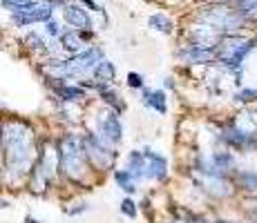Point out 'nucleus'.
Returning <instances> with one entry per match:
<instances>
[{"mask_svg":"<svg viewBox=\"0 0 257 223\" xmlns=\"http://www.w3.org/2000/svg\"><path fill=\"white\" fill-rule=\"evenodd\" d=\"M41 145L36 143L34 127L27 121L12 118L5 123V136H3V150H0V174L7 183H21L27 181L34 163L38 158Z\"/></svg>","mask_w":257,"mask_h":223,"instance_id":"nucleus-1","label":"nucleus"},{"mask_svg":"<svg viewBox=\"0 0 257 223\" xmlns=\"http://www.w3.org/2000/svg\"><path fill=\"white\" fill-rule=\"evenodd\" d=\"M58 152V174L65 178L72 185L83 187L90 174V163H87L85 150L81 143V134L74 132H63L54 138Z\"/></svg>","mask_w":257,"mask_h":223,"instance_id":"nucleus-2","label":"nucleus"},{"mask_svg":"<svg viewBox=\"0 0 257 223\" xmlns=\"http://www.w3.org/2000/svg\"><path fill=\"white\" fill-rule=\"evenodd\" d=\"M195 21L217 29L221 36L244 34L246 29L250 27V25L244 21V16H241L230 3H206L204 7L197 9Z\"/></svg>","mask_w":257,"mask_h":223,"instance_id":"nucleus-3","label":"nucleus"},{"mask_svg":"<svg viewBox=\"0 0 257 223\" xmlns=\"http://www.w3.org/2000/svg\"><path fill=\"white\" fill-rule=\"evenodd\" d=\"M56 174H58V152H56V143L52 141V145L45 143L38 150V158L27 176V190L34 196L47 194L49 185L54 183V176Z\"/></svg>","mask_w":257,"mask_h":223,"instance_id":"nucleus-4","label":"nucleus"},{"mask_svg":"<svg viewBox=\"0 0 257 223\" xmlns=\"http://www.w3.org/2000/svg\"><path fill=\"white\" fill-rule=\"evenodd\" d=\"M81 143H83V150H85L87 163H90L92 170L96 172H107V170H114V163H116V150L112 145H107L101 136H98L94 130H87L81 134Z\"/></svg>","mask_w":257,"mask_h":223,"instance_id":"nucleus-5","label":"nucleus"},{"mask_svg":"<svg viewBox=\"0 0 257 223\" xmlns=\"http://www.w3.org/2000/svg\"><path fill=\"white\" fill-rule=\"evenodd\" d=\"M94 132L116 150L118 145L123 143V121H121V114L110 110V107H103V110L96 112V118H94Z\"/></svg>","mask_w":257,"mask_h":223,"instance_id":"nucleus-6","label":"nucleus"},{"mask_svg":"<svg viewBox=\"0 0 257 223\" xmlns=\"http://www.w3.org/2000/svg\"><path fill=\"white\" fill-rule=\"evenodd\" d=\"M56 7H65L63 0H36L29 9L25 12H16L12 14V23L16 27H29V25H36V23H43L45 25L47 21L54 18V9Z\"/></svg>","mask_w":257,"mask_h":223,"instance_id":"nucleus-7","label":"nucleus"},{"mask_svg":"<svg viewBox=\"0 0 257 223\" xmlns=\"http://www.w3.org/2000/svg\"><path fill=\"white\" fill-rule=\"evenodd\" d=\"M72 63V72L74 76H76V81H85L87 76H92V72L96 69L98 63L105 58V54H103V49L98 47V45H87L85 49H83L81 54H76V56H67Z\"/></svg>","mask_w":257,"mask_h":223,"instance_id":"nucleus-8","label":"nucleus"},{"mask_svg":"<svg viewBox=\"0 0 257 223\" xmlns=\"http://www.w3.org/2000/svg\"><path fill=\"white\" fill-rule=\"evenodd\" d=\"M175 56L186 67H212L215 65V49L199 47L195 43H184L175 52Z\"/></svg>","mask_w":257,"mask_h":223,"instance_id":"nucleus-9","label":"nucleus"},{"mask_svg":"<svg viewBox=\"0 0 257 223\" xmlns=\"http://www.w3.org/2000/svg\"><path fill=\"white\" fill-rule=\"evenodd\" d=\"M143 154H146V181L164 183L170 174L168 156L161 154L159 150H152V147H143Z\"/></svg>","mask_w":257,"mask_h":223,"instance_id":"nucleus-10","label":"nucleus"},{"mask_svg":"<svg viewBox=\"0 0 257 223\" xmlns=\"http://www.w3.org/2000/svg\"><path fill=\"white\" fill-rule=\"evenodd\" d=\"M49 89L54 92L58 103H67V105H78V103L87 101L90 92L81 85V83H47Z\"/></svg>","mask_w":257,"mask_h":223,"instance_id":"nucleus-11","label":"nucleus"},{"mask_svg":"<svg viewBox=\"0 0 257 223\" xmlns=\"http://www.w3.org/2000/svg\"><path fill=\"white\" fill-rule=\"evenodd\" d=\"M221 38L224 36H221L217 29H212L204 23L192 25V27L186 32V43H195V45H199V47H208V49H217V45L221 43Z\"/></svg>","mask_w":257,"mask_h":223,"instance_id":"nucleus-12","label":"nucleus"},{"mask_svg":"<svg viewBox=\"0 0 257 223\" xmlns=\"http://www.w3.org/2000/svg\"><path fill=\"white\" fill-rule=\"evenodd\" d=\"M94 36V32H81V29H65L63 36L58 38L61 52L67 56H76L87 47V41Z\"/></svg>","mask_w":257,"mask_h":223,"instance_id":"nucleus-13","label":"nucleus"},{"mask_svg":"<svg viewBox=\"0 0 257 223\" xmlns=\"http://www.w3.org/2000/svg\"><path fill=\"white\" fill-rule=\"evenodd\" d=\"M63 21L70 25L72 29L81 32H94V21L83 5H65L63 7Z\"/></svg>","mask_w":257,"mask_h":223,"instance_id":"nucleus-14","label":"nucleus"},{"mask_svg":"<svg viewBox=\"0 0 257 223\" xmlns=\"http://www.w3.org/2000/svg\"><path fill=\"white\" fill-rule=\"evenodd\" d=\"M141 105L146 107V110L159 114V116H166L168 114V94H166V89L164 87L141 89Z\"/></svg>","mask_w":257,"mask_h":223,"instance_id":"nucleus-15","label":"nucleus"},{"mask_svg":"<svg viewBox=\"0 0 257 223\" xmlns=\"http://www.w3.org/2000/svg\"><path fill=\"white\" fill-rule=\"evenodd\" d=\"M112 176H114V183L118 185V190H123L127 196H132L137 190H139V178L132 174L127 167H118V170H114Z\"/></svg>","mask_w":257,"mask_h":223,"instance_id":"nucleus-16","label":"nucleus"},{"mask_svg":"<svg viewBox=\"0 0 257 223\" xmlns=\"http://www.w3.org/2000/svg\"><path fill=\"white\" fill-rule=\"evenodd\" d=\"M125 167L139 178V183L146 181V154H143V150H130L127 152Z\"/></svg>","mask_w":257,"mask_h":223,"instance_id":"nucleus-17","label":"nucleus"},{"mask_svg":"<svg viewBox=\"0 0 257 223\" xmlns=\"http://www.w3.org/2000/svg\"><path fill=\"white\" fill-rule=\"evenodd\" d=\"M23 43L32 54H49V56H52V41H47L43 34L29 32L27 36L23 38Z\"/></svg>","mask_w":257,"mask_h":223,"instance_id":"nucleus-18","label":"nucleus"},{"mask_svg":"<svg viewBox=\"0 0 257 223\" xmlns=\"http://www.w3.org/2000/svg\"><path fill=\"white\" fill-rule=\"evenodd\" d=\"M92 81L103 83V85H112V83L116 81V67H114V63L107 61V58H103V61L96 65V69L92 72Z\"/></svg>","mask_w":257,"mask_h":223,"instance_id":"nucleus-19","label":"nucleus"},{"mask_svg":"<svg viewBox=\"0 0 257 223\" xmlns=\"http://www.w3.org/2000/svg\"><path fill=\"white\" fill-rule=\"evenodd\" d=\"M148 27H150L152 32H159V34L170 36V34L175 32V21H172L168 14L157 12V14H150V18H148Z\"/></svg>","mask_w":257,"mask_h":223,"instance_id":"nucleus-20","label":"nucleus"},{"mask_svg":"<svg viewBox=\"0 0 257 223\" xmlns=\"http://www.w3.org/2000/svg\"><path fill=\"white\" fill-rule=\"evenodd\" d=\"M170 223H215V216H208L204 212H195V210H177L175 219Z\"/></svg>","mask_w":257,"mask_h":223,"instance_id":"nucleus-21","label":"nucleus"},{"mask_svg":"<svg viewBox=\"0 0 257 223\" xmlns=\"http://www.w3.org/2000/svg\"><path fill=\"white\" fill-rule=\"evenodd\" d=\"M230 5L244 16L248 25H257V0H230Z\"/></svg>","mask_w":257,"mask_h":223,"instance_id":"nucleus-22","label":"nucleus"},{"mask_svg":"<svg viewBox=\"0 0 257 223\" xmlns=\"http://www.w3.org/2000/svg\"><path fill=\"white\" fill-rule=\"evenodd\" d=\"M241 219L257 223V196H241Z\"/></svg>","mask_w":257,"mask_h":223,"instance_id":"nucleus-23","label":"nucleus"},{"mask_svg":"<svg viewBox=\"0 0 257 223\" xmlns=\"http://www.w3.org/2000/svg\"><path fill=\"white\" fill-rule=\"evenodd\" d=\"M92 210V203L90 201H74L70 205L63 207V214L65 216H83Z\"/></svg>","mask_w":257,"mask_h":223,"instance_id":"nucleus-24","label":"nucleus"},{"mask_svg":"<svg viewBox=\"0 0 257 223\" xmlns=\"http://www.w3.org/2000/svg\"><path fill=\"white\" fill-rule=\"evenodd\" d=\"M118 212L123 216H127V219H137L139 216V203L132 199V196H125V199H121V203H118Z\"/></svg>","mask_w":257,"mask_h":223,"instance_id":"nucleus-25","label":"nucleus"},{"mask_svg":"<svg viewBox=\"0 0 257 223\" xmlns=\"http://www.w3.org/2000/svg\"><path fill=\"white\" fill-rule=\"evenodd\" d=\"M3 3V7L7 9L9 14H16V12H25V9H29L36 0H0Z\"/></svg>","mask_w":257,"mask_h":223,"instance_id":"nucleus-26","label":"nucleus"},{"mask_svg":"<svg viewBox=\"0 0 257 223\" xmlns=\"http://www.w3.org/2000/svg\"><path fill=\"white\" fill-rule=\"evenodd\" d=\"M63 32H65V29L61 27V23H58V21H54V18L45 23V36L49 38V41H54V38H61Z\"/></svg>","mask_w":257,"mask_h":223,"instance_id":"nucleus-27","label":"nucleus"},{"mask_svg":"<svg viewBox=\"0 0 257 223\" xmlns=\"http://www.w3.org/2000/svg\"><path fill=\"white\" fill-rule=\"evenodd\" d=\"M125 83L130 89H146V78H143V74H139V72H127Z\"/></svg>","mask_w":257,"mask_h":223,"instance_id":"nucleus-28","label":"nucleus"},{"mask_svg":"<svg viewBox=\"0 0 257 223\" xmlns=\"http://www.w3.org/2000/svg\"><path fill=\"white\" fill-rule=\"evenodd\" d=\"M81 5L83 7H87V9H92V12H103V9L98 7L96 0H81Z\"/></svg>","mask_w":257,"mask_h":223,"instance_id":"nucleus-29","label":"nucleus"},{"mask_svg":"<svg viewBox=\"0 0 257 223\" xmlns=\"http://www.w3.org/2000/svg\"><path fill=\"white\" fill-rule=\"evenodd\" d=\"M215 223H248L246 219H226V216H215Z\"/></svg>","mask_w":257,"mask_h":223,"instance_id":"nucleus-30","label":"nucleus"},{"mask_svg":"<svg viewBox=\"0 0 257 223\" xmlns=\"http://www.w3.org/2000/svg\"><path fill=\"white\" fill-rule=\"evenodd\" d=\"M164 89H177V81L172 76H166L164 78Z\"/></svg>","mask_w":257,"mask_h":223,"instance_id":"nucleus-31","label":"nucleus"},{"mask_svg":"<svg viewBox=\"0 0 257 223\" xmlns=\"http://www.w3.org/2000/svg\"><path fill=\"white\" fill-rule=\"evenodd\" d=\"M23 223H43V221H41V219H36V216H32V214H25Z\"/></svg>","mask_w":257,"mask_h":223,"instance_id":"nucleus-32","label":"nucleus"},{"mask_svg":"<svg viewBox=\"0 0 257 223\" xmlns=\"http://www.w3.org/2000/svg\"><path fill=\"white\" fill-rule=\"evenodd\" d=\"M3 136H5V123H0V150H3Z\"/></svg>","mask_w":257,"mask_h":223,"instance_id":"nucleus-33","label":"nucleus"},{"mask_svg":"<svg viewBox=\"0 0 257 223\" xmlns=\"http://www.w3.org/2000/svg\"><path fill=\"white\" fill-rule=\"evenodd\" d=\"M0 207H9V201L3 199V196H0Z\"/></svg>","mask_w":257,"mask_h":223,"instance_id":"nucleus-34","label":"nucleus"},{"mask_svg":"<svg viewBox=\"0 0 257 223\" xmlns=\"http://www.w3.org/2000/svg\"><path fill=\"white\" fill-rule=\"evenodd\" d=\"M204 3H230V0H204Z\"/></svg>","mask_w":257,"mask_h":223,"instance_id":"nucleus-35","label":"nucleus"},{"mask_svg":"<svg viewBox=\"0 0 257 223\" xmlns=\"http://www.w3.org/2000/svg\"><path fill=\"white\" fill-rule=\"evenodd\" d=\"M255 45H257V34H255Z\"/></svg>","mask_w":257,"mask_h":223,"instance_id":"nucleus-36","label":"nucleus"}]
</instances>
